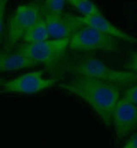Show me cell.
Wrapping results in <instances>:
<instances>
[{
    "instance_id": "obj_1",
    "label": "cell",
    "mask_w": 137,
    "mask_h": 148,
    "mask_svg": "<svg viewBox=\"0 0 137 148\" xmlns=\"http://www.w3.org/2000/svg\"><path fill=\"white\" fill-rule=\"evenodd\" d=\"M59 86L84 101L105 127H111L112 112L122 97V88L114 84L82 76H74L60 83Z\"/></svg>"
},
{
    "instance_id": "obj_2",
    "label": "cell",
    "mask_w": 137,
    "mask_h": 148,
    "mask_svg": "<svg viewBox=\"0 0 137 148\" xmlns=\"http://www.w3.org/2000/svg\"><path fill=\"white\" fill-rule=\"evenodd\" d=\"M64 70L73 76H82L127 88L137 83V75L111 68L98 58L90 54L74 56L64 64Z\"/></svg>"
},
{
    "instance_id": "obj_3",
    "label": "cell",
    "mask_w": 137,
    "mask_h": 148,
    "mask_svg": "<svg viewBox=\"0 0 137 148\" xmlns=\"http://www.w3.org/2000/svg\"><path fill=\"white\" fill-rule=\"evenodd\" d=\"M41 18H43V12L40 2L19 5L13 11L7 24L5 36L6 49H11L23 39L24 34Z\"/></svg>"
},
{
    "instance_id": "obj_4",
    "label": "cell",
    "mask_w": 137,
    "mask_h": 148,
    "mask_svg": "<svg viewBox=\"0 0 137 148\" xmlns=\"http://www.w3.org/2000/svg\"><path fill=\"white\" fill-rule=\"evenodd\" d=\"M68 48L80 52H114L119 48V41L92 27L83 26L69 38Z\"/></svg>"
},
{
    "instance_id": "obj_5",
    "label": "cell",
    "mask_w": 137,
    "mask_h": 148,
    "mask_svg": "<svg viewBox=\"0 0 137 148\" xmlns=\"http://www.w3.org/2000/svg\"><path fill=\"white\" fill-rule=\"evenodd\" d=\"M68 40H48L32 44L24 43L16 51L36 64H54L68 48Z\"/></svg>"
},
{
    "instance_id": "obj_6",
    "label": "cell",
    "mask_w": 137,
    "mask_h": 148,
    "mask_svg": "<svg viewBox=\"0 0 137 148\" xmlns=\"http://www.w3.org/2000/svg\"><path fill=\"white\" fill-rule=\"evenodd\" d=\"M111 127L116 142L125 141L137 130V106L121 97L112 112Z\"/></svg>"
},
{
    "instance_id": "obj_7",
    "label": "cell",
    "mask_w": 137,
    "mask_h": 148,
    "mask_svg": "<svg viewBox=\"0 0 137 148\" xmlns=\"http://www.w3.org/2000/svg\"><path fill=\"white\" fill-rule=\"evenodd\" d=\"M55 79L46 78L43 70L27 72L13 80L3 82L2 88L6 92L34 94L44 91L56 84Z\"/></svg>"
},
{
    "instance_id": "obj_8",
    "label": "cell",
    "mask_w": 137,
    "mask_h": 148,
    "mask_svg": "<svg viewBox=\"0 0 137 148\" xmlns=\"http://www.w3.org/2000/svg\"><path fill=\"white\" fill-rule=\"evenodd\" d=\"M49 37L51 40H67L84 26L82 16L72 13L61 15L43 14Z\"/></svg>"
},
{
    "instance_id": "obj_9",
    "label": "cell",
    "mask_w": 137,
    "mask_h": 148,
    "mask_svg": "<svg viewBox=\"0 0 137 148\" xmlns=\"http://www.w3.org/2000/svg\"><path fill=\"white\" fill-rule=\"evenodd\" d=\"M84 26L92 27L116 40L137 45V37L123 31L109 21L103 13L92 17H82Z\"/></svg>"
},
{
    "instance_id": "obj_10",
    "label": "cell",
    "mask_w": 137,
    "mask_h": 148,
    "mask_svg": "<svg viewBox=\"0 0 137 148\" xmlns=\"http://www.w3.org/2000/svg\"><path fill=\"white\" fill-rule=\"evenodd\" d=\"M37 64L16 52H0V73L17 71L36 66Z\"/></svg>"
},
{
    "instance_id": "obj_11",
    "label": "cell",
    "mask_w": 137,
    "mask_h": 148,
    "mask_svg": "<svg viewBox=\"0 0 137 148\" xmlns=\"http://www.w3.org/2000/svg\"><path fill=\"white\" fill-rule=\"evenodd\" d=\"M49 39L50 37L46 27V21L44 18H41L36 23H34L24 34L22 40L26 44H32V43L46 41Z\"/></svg>"
},
{
    "instance_id": "obj_12",
    "label": "cell",
    "mask_w": 137,
    "mask_h": 148,
    "mask_svg": "<svg viewBox=\"0 0 137 148\" xmlns=\"http://www.w3.org/2000/svg\"><path fill=\"white\" fill-rule=\"evenodd\" d=\"M68 3L82 15V17H92L102 14L98 5L90 0H69Z\"/></svg>"
},
{
    "instance_id": "obj_13",
    "label": "cell",
    "mask_w": 137,
    "mask_h": 148,
    "mask_svg": "<svg viewBox=\"0 0 137 148\" xmlns=\"http://www.w3.org/2000/svg\"><path fill=\"white\" fill-rule=\"evenodd\" d=\"M43 14L61 15L64 12L66 1L64 0H46L40 2Z\"/></svg>"
},
{
    "instance_id": "obj_14",
    "label": "cell",
    "mask_w": 137,
    "mask_h": 148,
    "mask_svg": "<svg viewBox=\"0 0 137 148\" xmlns=\"http://www.w3.org/2000/svg\"><path fill=\"white\" fill-rule=\"evenodd\" d=\"M122 97H123L132 104L137 106V83L125 88L122 94Z\"/></svg>"
},
{
    "instance_id": "obj_15",
    "label": "cell",
    "mask_w": 137,
    "mask_h": 148,
    "mask_svg": "<svg viewBox=\"0 0 137 148\" xmlns=\"http://www.w3.org/2000/svg\"><path fill=\"white\" fill-rule=\"evenodd\" d=\"M125 69L128 71H130L137 75V51L129 53L128 60L125 64Z\"/></svg>"
},
{
    "instance_id": "obj_16",
    "label": "cell",
    "mask_w": 137,
    "mask_h": 148,
    "mask_svg": "<svg viewBox=\"0 0 137 148\" xmlns=\"http://www.w3.org/2000/svg\"><path fill=\"white\" fill-rule=\"evenodd\" d=\"M8 5L7 0H0V40H2V36L3 34V22H4V16L6 12V8Z\"/></svg>"
},
{
    "instance_id": "obj_17",
    "label": "cell",
    "mask_w": 137,
    "mask_h": 148,
    "mask_svg": "<svg viewBox=\"0 0 137 148\" xmlns=\"http://www.w3.org/2000/svg\"><path fill=\"white\" fill-rule=\"evenodd\" d=\"M120 148H137V130L124 141Z\"/></svg>"
},
{
    "instance_id": "obj_18",
    "label": "cell",
    "mask_w": 137,
    "mask_h": 148,
    "mask_svg": "<svg viewBox=\"0 0 137 148\" xmlns=\"http://www.w3.org/2000/svg\"><path fill=\"white\" fill-rule=\"evenodd\" d=\"M3 81H2V80L0 79V86H2V85H3Z\"/></svg>"
},
{
    "instance_id": "obj_19",
    "label": "cell",
    "mask_w": 137,
    "mask_h": 148,
    "mask_svg": "<svg viewBox=\"0 0 137 148\" xmlns=\"http://www.w3.org/2000/svg\"><path fill=\"white\" fill-rule=\"evenodd\" d=\"M0 41H1V40H0Z\"/></svg>"
}]
</instances>
